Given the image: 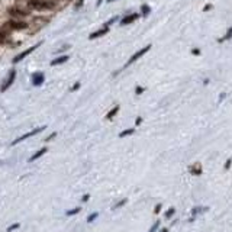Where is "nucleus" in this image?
Here are the masks:
<instances>
[{
  "mask_svg": "<svg viewBox=\"0 0 232 232\" xmlns=\"http://www.w3.org/2000/svg\"><path fill=\"white\" fill-rule=\"evenodd\" d=\"M138 13H132V15H129V16H126V18H123L122 19V25H128V23H132V22H134V20H137V19H138Z\"/></svg>",
  "mask_w": 232,
  "mask_h": 232,
  "instance_id": "9d476101",
  "label": "nucleus"
},
{
  "mask_svg": "<svg viewBox=\"0 0 232 232\" xmlns=\"http://www.w3.org/2000/svg\"><path fill=\"white\" fill-rule=\"evenodd\" d=\"M118 112H119V106H116V107H113V109H112V110L109 112L107 115H106V119H112V118H113V116H115V115H116Z\"/></svg>",
  "mask_w": 232,
  "mask_h": 232,
  "instance_id": "ddd939ff",
  "label": "nucleus"
},
{
  "mask_svg": "<svg viewBox=\"0 0 232 232\" xmlns=\"http://www.w3.org/2000/svg\"><path fill=\"white\" fill-rule=\"evenodd\" d=\"M89 199H90V195H84L83 196V202H87Z\"/></svg>",
  "mask_w": 232,
  "mask_h": 232,
  "instance_id": "cd10ccee",
  "label": "nucleus"
},
{
  "mask_svg": "<svg viewBox=\"0 0 232 232\" xmlns=\"http://www.w3.org/2000/svg\"><path fill=\"white\" fill-rule=\"evenodd\" d=\"M28 6L34 10H49L54 9V3H49L46 0H29Z\"/></svg>",
  "mask_w": 232,
  "mask_h": 232,
  "instance_id": "f257e3e1",
  "label": "nucleus"
},
{
  "mask_svg": "<svg viewBox=\"0 0 232 232\" xmlns=\"http://www.w3.org/2000/svg\"><path fill=\"white\" fill-rule=\"evenodd\" d=\"M107 32V28H103V29H100V31H97V32H93L92 35H90V39H94V38H97V37H102V35H104Z\"/></svg>",
  "mask_w": 232,
  "mask_h": 232,
  "instance_id": "f8f14e48",
  "label": "nucleus"
},
{
  "mask_svg": "<svg viewBox=\"0 0 232 232\" xmlns=\"http://www.w3.org/2000/svg\"><path fill=\"white\" fill-rule=\"evenodd\" d=\"M19 226H20V223H13V225H10L9 228H7V232H12V231H16Z\"/></svg>",
  "mask_w": 232,
  "mask_h": 232,
  "instance_id": "6ab92c4d",
  "label": "nucleus"
},
{
  "mask_svg": "<svg viewBox=\"0 0 232 232\" xmlns=\"http://www.w3.org/2000/svg\"><path fill=\"white\" fill-rule=\"evenodd\" d=\"M80 210H81V207L78 206V207H75V209H71V210H67V212H65V215H67V216H74V215H77L78 212H80Z\"/></svg>",
  "mask_w": 232,
  "mask_h": 232,
  "instance_id": "2eb2a0df",
  "label": "nucleus"
},
{
  "mask_svg": "<svg viewBox=\"0 0 232 232\" xmlns=\"http://www.w3.org/2000/svg\"><path fill=\"white\" fill-rule=\"evenodd\" d=\"M15 77H16V71H15V70H12V71L9 73V75H7V78L4 80V83H3V86H1V89H0V90H1V92H6L10 86H12V83L15 81Z\"/></svg>",
  "mask_w": 232,
  "mask_h": 232,
  "instance_id": "7ed1b4c3",
  "label": "nucleus"
},
{
  "mask_svg": "<svg viewBox=\"0 0 232 232\" xmlns=\"http://www.w3.org/2000/svg\"><path fill=\"white\" fill-rule=\"evenodd\" d=\"M49 1H61V0H49Z\"/></svg>",
  "mask_w": 232,
  "mask_h": 232,
  "instance_id": "473e14b6",
  "label": "nucleus"
},
{
  "mask_svg": "<svg viewBox=\"0 0 232 232\" xmlns=\"http://www.w3.org/2000/svg\"><path fill=\"white\" fill-rule=\"evenodd\" d=\"M4 41H6V37H4L3 34H0V45H1V44H4Z\"/></svg>",
  "mask_w": 232,
  "mask_h": 232,
  "instance_id": "393cba45",
  "label": "nucleus"
},
{
  "mask_svg": "<svg viewBox=\"0 0 232 232\" xmlns=\"http://www.w3.org/2000/svg\"><path fill=\"white\" fill-rule=\"evenodd\" d=\"M142 12H144V15H147V13L149 12V7L148 6H142Z\"/></svg>",
  "mask_w": 232,
  "mask_h": 232,
  "instance_id": "a878e982",
  "label": "nucleus"
},
{
  "mask_svg": "<svg viewBox=\"0 0 232 232\" xmlns=\"http://www.w3.org/2000/svg\"><path fill=\"white\" fill-rule=\"evenodd\" d=\"M134 132H135V129H126V131H123V132H121V134H119V137H121V138H123V137L132 135Z\"/></svg>",
  "mask_w": 232,
  "mask_h": 232,
  "instance_id": "f3484780",
  "label": "nucleus"
},
{
  "mask_svg": "<svg viewBox=\"0 0 232 232\" xmlns=\"http://www.w3.org/2000/svg\"><path fill=\"white\" fill-rule=\"evenodd\" d=\"M65 61H67V55H64V57H60V58H57V60H54V61L51 63V65L63 64V63H65Z\"/></svg>",
  "mask_w": 232,
  "mask_h": 232,
  "instance_id": "4468645a",
  "label": "nucleus"
},
{
  "mask_svg": "<svg viewBox=\"0 0 232 232\" xmlns=\"http://www.w3.org/2000/svg\"><path fill=\"white\" fill-rule=\"evenodd\" d=\"M229 167H231V158H228V161L225 163V170H229Z\"/></svg>",
  "mask_w": 232,
  "mask_h": 232,
  "instance_id": "b1692460",
  "label": "nucleus"
},
{
  "mask_svg": "<svg viewBox=\"0 0 232 232\" xmlns=\"http://www.w3.org/2000/svg\"><path fill=\"white\" fill-rule=\"evenodd\" d=\"M78 87H80V83H75L74 86H73V89H71V90H77Z\"/></svg>",
  "mask_w": 232,
  "mask_h": 232,
  "instance_id": "c756f323",
  "label": "nucleus"
},
{
  "mask_svg": "<svg viewBox=\"0 0 232 232\" xmlns=\"http://www.w3.org/2000/svg\"><path fill=\"white\" fill-rule=\"evenodd\" d=\"M231 34H232V29L229 28V29H228V32H226V37H225V39H229V37H231Z\"/></svg>",
  "mask_w": 232,
  "mask_h": 232,
  "instance_id": "bb28decb",
  "label": "nucleus"
},
{
  "mask_svg": "<svg viewBox=\"0 0 232 232\" xmlns=\"http://www.w3.org/2000/svg\"><path fill=\"white\" fill-rule=\"evenodd\" d=\"M160 232H168V229H167V228H163V229H161Z\"/></svg>",
  "mask_w": 232,
  "mask_h": 232,
  "instance_id": "2f4dec72",
  "label": "nucleus"
},
{
  "mask_svg": "<svg viewBox=\"0 0 232 232\" xmlns=\"http://www.w3.org/2000/svg\"><path fill=\"white\" fill-rule=\"evenodd\" d=\"M190 173H192L193 176L202 174V164H200V163H195L193 166H190Z\"/></svg>",
  "mask_w": 232,
  "mask_h": 232,
  "instance_id": "1a4fd4ad",
  "label": "nucleus"
},
{
  "mask_svg": "<svg viewBox=\"0 0 232 232\" xmlns=\"http://www.w3.org/2000/svg\"><path fill=\"white\" fill-rule=\"evenodd\" d=\"M97 216H99V215L96 213V212H94V213H92L90 216H89V218H87V222H89V223H90V222H93V221H94V219H96Z\"/></svg>",
  "mask_w": 232,
  "mask_h": 232,
  "instance_id": "4be33fe9",
  "label": "nucleus"
},
{
  "mask_svg": "<svg viewBox=\"0 0 232 232\" xmlns=\"http://www.w3.org/2000/svg\"><path fill=\"white\" fill-rule=\"evenodd\" d=\"M148 49H151V45H147L145 48H142L141 51H138V52H135V54H134V55H132V57L129 58V61H128V64H126V65L132 64V63H135V61H137L138 58H141V57L144 55V54H147V52H148Z\"/></svg>",
  "mask_w": 232,
  "mask_h": 232,
  "instance_id": "423d86ee",
  "label": "nucleus"
},
{
  "mask_svg": "<svg viewBox=\"0 0 232 232\" xmlns=\"http://www.w3.org/2000/svg\"><path fill=\"white\" fill-rule=\"evenodd\" d=\"M44 129H45V126H41V128H37V129L31 131V132H28V134H25V135L19 137L18 139H15V141L12 142V145H16V144H19V142H22V141H25V139H28V138H31V137H34V135L39 134V132H42Z\"/></svg>",
  "mask_w": 232,
  "mask_h": 232,
  "instance_id": "f03ea898",
  "label": "nucleus"
},
{
  "mask_svg": "<svg viewBox=\"0 0 232 232\" xmlns=\"http://www.w3.org/2000/svg\"><path fill=\"white\" fill-rule=\"evenodd\" d=\"M158 226H160V222L157 221V222H155L154 225H152V226H151V228H149V231H148V232H155V231L158 229Z\"/></svg>",
  "mask_w": 232,
  "mask_h": 232,
  "instance_id": "412c9836",
  "label": "nucleus"
},
{
  "mask_svg": "<svg viewBox=\"0 0 232 232\" xmlns=\"http://www.w3.org/2000/svg\"><path fill=\"white\" fill-rule=\"evenodd\" d=\"M161 206H163V204H160V203L155 206V209H154V213H155V215L160 213V210H161Z\"/></svg>",
  "mask_w": 232,
  "mask_h": 232,
  "instance_id": "5701e85b",
  "label": "nucleus"
},
{
  "mask_svg": "<svg viewBox=\"0 0 232 232\" xmlns=\"http://www.w3.org/2000/svg\"><path fill=\"white\" fill-rule=\"evenodd\" d=\"M39 45H41V42H39V44H37V45H35V46H31V48H28L26 51H23V52H20L19 55H16V57H15V58H13V63H19V61H22V60H23L25 57H28L29 54L32 52V51H35V49H37V48H38V46H39Z\"/></svg>",
  "mask_w": 232,
  "mask_h": 232,
  "instance_id": "20e7f679",
  "label": "nucleus"
},
{
  "mask_svg": "<svg viewBox=\"0 0 232 232\" xmlns=\"http://www.w3.org/2000/svg\"><path fill=\"white\" fill-rule=\"evenodd\" d=\"M7 13H9V15H12V16H20V18H23V16H28V15H29L28 10L19 9V7H9V9H7Z\"/></svg>",
  "mask_w": 232,
  "mask_h": 232,
  "instance_id": "0eeeda50",
  "label": "nucleus"
},
{
  "mask_svg": "<svg viewBox=\"0 0 232 232\" xmlns=\"http://www.w3.org/2000/svg\"><path fill=\"white\" fill-rule=\"evenodd\" d=\"M174 213H176V209H174V207H170L167 212H166V215H164V216H166L167 219H170V218H171V216H173Z\"/></svg>",
  "mask_w": 232,
  "mask_h": 232,
  "instance_id": "a211bd4d",
  "label": "nucleus"
},
{
  "mask_svg": "<svg viewBox=\"0 0 232 232\" xmlns=\"http://www.w3.org/2000/svg\"><path fill=\"white\" fill-rule=\"evenodd\" d=\"M6 26H9V28L13 29V31H20V29L28 28V23H25V22H16V20H10V22L6 23Z\"/></svg>",
  "mask_w": 232,
  "mask_h": 232,
  "instance_id": "39448f33",
  "label": "nucleus"
},
{
  "mask_svg": "<svg viewBox=\"0 0 232 232\" xmlns=\"http://www.w3.org/2000/svg\"><path fill=\"white\" fill-rule=\"evenodd\" d=\"M46 151H48V148H46V147H45V148H42V149H39L38 152H35V154H34L32 157L29 158V163H32V161H35V160H38L39 157H42V155L45 154Z\"/></svg>",
  "mask_w": 232,
  "mask_h": 232,
  "instance_id": "9b49d317",
  "label": "nucleus"
},
{
  "mask_svg": "<svg viewBox=\"0 0 232 232\" xmlns=\"http://www.w3.org/2000/svg\"><path fill=\"white\" fill-rule=\"evenodd\" d=\"M32 83H34V86H41L44 83V74L42 73H35L34 77H32Z\"/></svg>",
  "mask_w": 232,
  "mask_h": 232,
  "instance_id": "6e6552de",
  "label": "nucleus"
},
{
  "mask_svg": "<svg viewBox=\"0 0 232 232\" xmlns=\"http://www.w3.org/2000/svg\"><path fill=\"white\" fill-rule=\"evenodd\" d=\"M126 202H128V199H122L121 202H118V203H116L115 206H113V209H116V207H122V206H123V204L126 203Z\"/></svg>",
  "mask_w": 232,
  "mask_h": 232,
  "instance_id": "aec40b11",
  "label": "nucleus"
},
{
  "mask_svg": "<svg viewBox=\"0 0 232 232\" xmlns=\"http://www.w3.org/2000/svg\"><path fill=\"white\" fill-rule=\"evenodd\" d=\"M135 92H137V94H139V93L144 92V89H142V87H137V90H135Z\"/></svg>",
  "mask_w": 232,
  "mask_h": 232,
  "instance_id": "c85d7f7f",
  "label": "nucleus"
},
{
  "mask_svg": "<svg viewBox=\"0 0 232 232\" xmlns=\"http://www.w3.org/2000/svg\"><path fill=\"white\" fill-rule=\"evenodd\" d=\"M204 210H206V207H193V209H192V215L196 216V215L202 213V212H204Z\"/></svg>",
  "mask_w": 232,
  "mask_h": 232,
  "instance_id": "dca6fc26",
  "label": "nucleus"
},
{
  "mask_svg": "<svg viewBox=\"0 0 232 232\" xmlns=\"http://www.w3.org/2000/svg\"><path fill=\"white\" fill-rule=\"evenodd\" d=\"M141 122H142V119H141V118H138V119H137V121H135V125H139V123H141Z\"/></svg>",
  "mask_w": 232,
  "mask_h": 232,
  "instance_id": "7c9ffc66",
  "label": "nucleus"
}]
</instances>
